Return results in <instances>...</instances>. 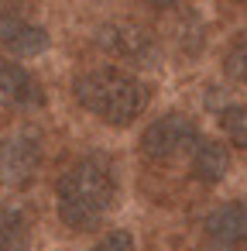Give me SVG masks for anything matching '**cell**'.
Listing matches in <instances>:
<instances>
[{"label": "cell", "mask_w": 247, "mask_h": 251, "mask_svg": "<svg viewBox=\"0 0 247 251\" xmlns=\"http://www.w3.org/2000/svg\"><path fill=\"white\" fill-rule=\"evenodd\" d=\"M220 131L233 148H247V103H226L220 110Z\"/></svg>", "instance_id": "11"}, {"label": "cell", "mask_w": 247, "mask_h": 251, "mask_svg": "<svg viewBox=\"0 0 247 251\" xmlns=\"http://www.w3.org/2000/svg\"><path fill=\"white\" fill-rule=\"evenodd\" d=\"M144 7H151V11H168V7H175L179 0H141Z\"/></svg>", "instance_id": "14"}, {"label": "cell", "mask_w": 247, "mask_h": 251, "mask_svg": "<svg viewBox=\"0 0 247 251\" xmlns=\"http://www.w3.org/2000/svg\"><path fill=\"white\" fill-rule=\"evenodd\" d=\"M0 100L18 110H38V107H45V86L18 59L0 55Z\"/></svg>", "instance_id": "6"}, {"label": "cell", "mask_w": 247, "mask_h": 251, "mask_svg": "<svg viewBox=\"0 0 247 251\" xmlns=\"http://www.w3.org/2000/svg\"><path fill=\"white\" fill-rule=\"evenodd\" d=\"M117 200V165L103 151L76 158L55 186L59 220L72 230H93Z\"/></svg>", "instance_id": "1"}, {"label": "cell", "mask_w": 247, "mask_h": 251, "mask_svg": "<svg viewBox=\"0 0 247 251\" xmlns=\"http://www.w3.org/2000/svg\"><path fill=\"white\" fill-rule=\"evenodd\" d=\"M199 138V127L192 124V117H185L182 110H172V114H161L158 121H151L141 134V151L151 158V162H168L175 158L179 151L192 148Z\"/></svg>", "instance_id": "4"}, {"label": "cell", "mask_w": 247, "mask_h": 251, "mask_svg": "<svg viewBox=\"0 0 247 251\" xmlns=\"http://www.w3.org/2000/svg\"><path fill=\"white\" fill-rule=\"evenodd\" d=\"M223 73H226L233 83H244V86H247V35H240V38L226 49V55H223Z\"/></svg>", "instance_id": "12"}, {"label": "cell", "mask_w": 247, "mask_h": 251, "mask_svg": "<svg viewBox=\"0 0 247 251\" xmlns=\"http://www.w3.org/2000/svg\"><path fill=\"white\" fill-rule=\"evenodd\" d=\"M31 227H35V220L24 206H7L0 213V251H28Z\"/></svg>", "instance_id": "10"}, {"label": "cell", "mask_w": 247, "mask_h": 251, "mask_svg": "<svg viewBox=\"0 0 247 251\" xmlns=\"http://www.w3.org/2000/svg\"><path fill=\"white\" fill-rule=\"evenodd\" d=\"M45 162V141L38 131L21 127L7 138H0V186L4 189H24L38 179Z\"/></svg>", "instance_id": "3"}, {"label": "cell", "mask_w": 247, "mask_h": 251, "mask_svg": "<svg viewBox=\"0 0 247 251\" xmlns=\"http://www.w3.org/2000/svg\"><path fill=\"white\" fill-rule=\"evenodd\" d=\"M206 237L216 251H237L247 244V203H220L206 217Z\"/></svg>", "instance_id": "7"}, {"label": "cell", "mask_w": 247, "mask_h": 251, "mask_svg": "<svg viewBox=\"0 0 247 251\" xmlns=\"http://www.w3.org/2000/svg\"><path fill=\"white\" fill-rule=\"evenodd\" d=\"M189 165H192V176L199 182H220L230 172V151H226L223 141H213V138H202L199 134L196 145H192Z\"/></svg>", "instance_id": "9"}, {"label": "cell", "mask_w": 247, "mask_h": 251, "mask_svg": "<svg viewBox=\"0 0 247 251\" xmlns=\"http://www.w3.org/2000/svg\"><path fill=\"white\" fill-rule=\"evenodd\" d=\"M96 45L103 52H110L113 59H124V62H134V66H148L158 59V42L141 28V25H131V21H110L96 31Z\"/></svg>", "instance_id": "5"}, {"label": "cell", "mask_w": 247, "mask_h": 251, "mask_svg": "<svg viewBox=\"0 0 247 251\" xmlns=\"http://www.w3.org/2000/svg\"><path fill=\"white\" fill-rule=\"evenodd\" d=\"M90 251H134V234H131V230H110V234H103Z\"/></svg>", "instance_id": "13"}, {"label": "cell", "mask_w": 247, "mask_h": 251, "mask_svg": "<svg viewBox=\"0 0 247 251\" xmlns=\"http://www.w3.org/2000/svg\"><path fill=\"white\" fill-rule=\"evenodd\" d=\"M72 97L86 114H93L96 121L110 127L134 124L148 110V100H151L148 86L120 66H96L79 73L72 83Z\"/></svg>", "instance_id": "2"}, {"label": "cell", "mask_w": 247, "mask_h": 251, "mask_svg": "<svg viewBox=\"0 0 247 251\" xmlns=\"http://www.w3.org/2000/svg\"><path fill=\"white\" fill-rule=\"evenodd\" d=\"M0 45L11 55H21V59H35L48 49V31L42 25H31L24 18H14V14H4L0 18Z\"/></svg>", "instance_id": "8"}]
</instances>
